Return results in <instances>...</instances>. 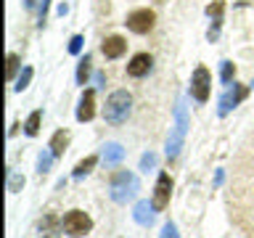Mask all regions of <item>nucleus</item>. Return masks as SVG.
<instances>
[{
	"label": "nucleus",
	"mask_w": 254,
	"mask_h": 238,
	"mask_svg": "<svg viewBox=\"0 0 254 238\" xmlns=\"http://www.w3.org/2000/svg\"><path fill=\"white\" fill-rule=\"evenodd\" d=\"M130 109H132V95L127 90H114L106 98L103 119H106L109 124H122V122H127V117H130Z\"/></svg>",
	"instance_id": "1"
},
{
	"label": "nucleus",
	"mask_w": 254,
	"mask_h": 238,
	"mask_svg": "<svg viewBox=\"0 0 254 238\" xmlns=\"http://www.w3.org/2000/svg\"><path fill=\"white\" fill-rule=\"evenodd\" d=\"M162 238H180L178 236V228H175V222H167L162 228Z\"/></svg>",
	"instance_id": "26"
},
{
	"label": "nucleus",
	"mask_w": 254,
	"mask_h": 238,
	"mask_svg": "<svg viewBox=\"0 0 254 238\" xmlns=\"http://www.w3.org/2000/svg\"><path fill=\"white\" fill-rule=\"evenodd\" d=\"M186 130H188V111H186V101L178 103V111H175V130L167 138V156L175 159L183 148V140H186Z\"/></svg>",
	"instance_id": "3"
},
{
	"label": "nucleus",
	"mask_w": 254,
	"mask_h": 238,
	"mask_svg": "<svg viewBox=\"0 0 254 238\" xmlns=\"http://www.w3.org/2000/svg\"><path fill=\"white\" fill-rule=\"evenodd\" d=\"M246 95H249V87H246V85H233V87H228V93L220 98L217 114H220V117H228V114H230V109H236L238 103L246 98Z\"/></svg>",
	"instance_id": "7"
},
{
	"label": "nucleus",
	"mask_w": 254,
	"mask_h": 238,
	"mask_svg": "<svg viewBox=\"0 0 254 238\" xmlns=\"http://www.w3.org/2000/svg\"><path fill=\"white\" fill-rule=\"evenodd\" d=\"M61 225H64V233H66V236H71V238H82V236H87V233L93 230V220L87 217L85 212L71 209V212L64 214Z\"/></svg>",
	"instance_id": "4"
},
{
	"label": "nucleus",
	"mask_w": 254,
	"mask_h": 238,
	"mask_svg": "<svg viewBox=\"0 0 254 238\" xmlns=\"http://www.w3.org/2000/svg\"><path fill=\"white\" fill-rule=\"evenodd\" d=\"M109 188H111V198H114L117 204H127V201H130V198L140 190V182H138V178H135L132 172L119 170V172L111 175Z\"/></svg>",
	"instance_id": "2"
},
{
	"label": "nucleus",
	"mask_w": 254,
	"mask_h": 238,
	"mask_svg": "<svg viewBox=\"0 0 254 238\" xmlns=\"http://www.w3.org/2000/svg\"><path fill=\"white\" fill-rule=\"evenodd\" d=\"M151 167H156V154H143V159H140V170L148 172Z\"/></svg>",
	"instance_id": "24"
},
{
	"label": "nucleus",
	"mask_w": 254,
	"mask_h": 238,
	"mask_svg": "<svg viewBox=\"0 0 254 238\" xmlns=\"http://www.w3.org/2000/svg\"><path fill=\"white\" fill-rule=\"evenodd\" d=\"M87 77H90V56H82L77 66V85H87Z\"/></svg>",
	"instance_id": "18"
},
{
	"label": "nucleus",
	"mask_w": 254,
	"mask_h": 238,
	"mask_svg": "<svg viewBox=\"0 0 254 238\" xmlns=\"http://www.w3.org/2000/svg\"><path fill=\"white\" fill-rule=\"evenodd\" d=\"M101 51H103V56H106V59H119V56L127 51V40L119 37V35H111V37L103 40Z\"/></svg>",
	"instance_id": "11"
},
{
	"label": "nucleus",
	"mask_w": 254,
	"mask_h": 238,
	"mask_svg": "<svg viewBox=\"0 0 254 238\" xmlns=\"http://www.w3.org/2000/svg\"><path fill=\"white\" fill-rule=\"evenodd\" d=\"M93 117H95V90H85L77 106V119L79 122H90Z\"/></svg>",
	"instance_id": "10"
},
{
	"label": "nucleus",
	"mask_w": 254,
	"mask_h": 238,
	"mask_svg": "<svg viewBox=\"0 0 254 238\" xmlns=\"http://www.w3.org/2000/svg\"><path fill=\"white\" fill-rule=\"evenodd\" d=\"M151 66H154V59H151L148 53H138V56H132L130 63H127V74L130 77H146Z\"/></svg>",
	"instance_id": "9"
},
{
	"label": "nucleus",
	"mask_w": 254,
	"mask_h": 238,
	"mask_svg": "<svg viewBox=\"0 0 254 238\" xmlns=\"http://www.w3.org/2000/svg\"><path fill=\"white\" fill-rule=\"evenodd\" d=\"M220 77H222V82H225V85L233 82V77H236V66H233V61H222V66H220Z\"/></svg>",
	"instance_id": "22"
},
{
	"label": "nucleus",
	"mask_w": 254,
	"mask_h": 238,
	"mask_svg": "<svg viewBox=\"0 0 254 238\" xmlns=\"http://www.w3.org/2000/svg\"><path fill=\"white\" fill-rule=\"evenodd\" d=\"M170 193H172V178L167 172L159 175V180H156V188H154V209L156 212H162L167 209V204H170Z\"/></svg>",
	"instance_id": "8"
},
{
	"label": "nucleus",
	"mask_w": 254,
	"mask_h": 238,
	"mask_svg": "<svg viewBox=\"0 0 254 238\" xmlns=\"http://www.w3.org/2000/svg\"><path fill=\"white\" fill-rule=\"evenodd\" d=\"M127 29L135 32V35H148L151 29H154L156 24V13L151 11V8H138V11H132L127 16Z\"/></svg>",
	"instance_id": "5"
},
{
	"label": "nucleus",
	"mask_w": 254,
	"mask_h": 238,
	"mask_svg": "<svg viewBox=\"0 0 254 238\" xmlns=\"http://www.w3.org/2000/svg\"><path fill=\"white\" fill-rule=\"evenodd\" d=\"M53 154H51V151H43V154H40L37 156V172L40 175H48V172H51V162H53Z\"/></svg>",
	"instance_id": "21"
},
{
	"label": "nucleus",
	"mask_w": 254,
	"mask_h": 238,
	"mask_svg": "<svg viewBox=\"0 0 254 238\" xmlns=\"http://www.w3.org/2000/svg\"><path fill=\"white\" fill-rule=\"evenodd\" d=\"M5 79H13L16 77V71H19V56L16 53H8V59H5Z\"/></svg>",
	"instance_id": "23"
},
{
	"label": "nucleus",
	"mask_w": 254,
	"mask_h": 238,
	"mask_svg": "<svg viewBox=\"0 0 254 238\" xmlns=\"http://www.w3.org/2000/svg\"><path fill=\"white\" fill-rule=\"evenodd\" d=\"M61 230H64V225L59 222V217H56V214H45V217L40 220V225H37L40 238H59Z\"/></svg>",
	"instance_id": "12"
},
{
	"label": "nucleus",
	"mask_w": 254,
	"mask_h": 238,
	"mask_svg": "<svg viewBox=\"0 0 254 238\" xmlns=\"http://www.w3.org/2000/svg\"><path fill=\"white\" fill-rule=\"evenodd\" d=\"M98 164V156H87V159H82L77 167H74V172H71V178H85L87 172L93 170V167Z\"/></svg>",
	"instance_id": "17"
},
{
	"label": "nucleus",
	"mask_w": 254,
	"mask_h": 238,
	"mask_svg": "<svg viewBox=\"0 0 254 238\" xmlns=\"http://www.w3.org/2000/svg\"><path fill=\"white\" fill-rule=\"evenodd\" d=\"M222 11H225V0H212L206 5V13L212 16V21H222Z\"/></svg>",
	"instance_id": "20"
},
{
	"label": "nucleus",
	"mask_w": 254,
	"mask_h": 238,
	"mask_svg": "<svg viewBox=\"0 0 254 238\" xmlns=\"http://www.w3.org/2000/svg\"><path fill=\"white\" fill-rule=\"evenodd\" d=\"M209 90H212V74H209V69H206V66H196L193 77H190V95H193L198 103H204L206 98H209Z\"/></svg>",
	"instance_id": "6"
},
{
	"label": "nucleus",
	"mask_w": 254,
	"mask_h": 238,
	"mask_svg": "<svg viewBox=\"0 0 254 238\" xmlns=\"http://www.w3.org/2000/svg\"><path fill=\"white\" fill-rule=\"evenodd\" d=\"M159 3H164V0H159Z\"/></svg>",
	"instance_id": "29"
},
{
	"label": "nucleus",
	"mask_w": 254,
	"mask_h": 238,
	"mask_svg": "<svg viewBox=\"0 0 254 238\" xmlns=\"http://www.w3.org/2000/svg\"><path fill=\"white\" fill-rule=\"evenodd\" d=\"M122 156H125V148L119 146V143H106V146H103V162L106 164H119Z\"/></svg>",
	"instance_id": "15"
},
{
	"label": "nucleus",
	"mask_w": 254,
	"mask_h": 238,
	"mask_svg": "<svg viewBox=\"0 0 254 238\" xmlns=\"http://www.w3.org/2000/svg\"><path fill=\"white\" fill-rule=\"evenodd\" d=\"M66 146H69V132L59 130V132H56L53 138H51V146H48V148H51V154H53L56 159H59V156H64V151H66Z\"/></svg>",
	"instance_id": "14"
},
{
	"label": "nucleus",
	"mask_w": 254,
	"mask_h": 238,
	"mask_svg": "<svg viewBox=\"0 0 254 238\" xmlns=\"http://www.w3.org/2000/svg\"><path fill=\"white\" fill-rule=\"evenodd\" d=\"M154 204H148V201H138L135 204V209H132V217H135V222L138 225H143V228H148L151 222H154Z\"/></svg>",
	"instance_id": "13"
},
{
	"label": "nucleus",
	"mask_w": 254,
	"mask_h": 238,
	"mask_svg": "<svg viewBox=\"0 0 254 238\" xmlns=\"http://www.w3.org/2000/svg\"><path fill=\"white\" fill-rule=\"evenodd\" d=\"M40 122H43V111H32L29 119L24 122V132H27L29 138H35V135L40 132Z\"/></svg>",
	"instance_id": "16"
},
{
	"label": "nucleus",
	"mask_w": 254,
	"mask_h": 238,
	"mask_svg": "<svg viewBox=\"0 0 254 238\" xmlns=\"http://www.w3.org/2000/svg\"><path fill=\"white\" fill-rule=\"evenodd\" d=\"M82 43H85V40H82V35H74V37H71L69 40V53H79V51H82Z\"/></svg>",
	"instance_id": "25"
},
{
	"label": "nucleus",
	"mask_w": 254,
	"mask_h": 238,
	"mask_svg": "<svg viewBox=\"0 0 254 238\" xmlns=\"http://www.w3.org/2000/svg\"><path fill=\"white\" fill-rule=\"evenodd\" d=\"M24 185V178H19V175H11V182H8V190H11V193H16V190H19Z\"/></svg>",
	"instance_id": "27"
},
{
	"label": "nucleus",
	"mask_w": 254,
	"mask_h": 238,
	"mask_svg": "<svg viewBox=\"0 0 254 238\" xmlns=\"http://www.w3.org/2000/svg\"><path fill=\"white\" fill-rule=\"evenodd\" d=\"M45 13H48V0H40V5H37V19H40V24L45 21Z\"/></svg>",
	"instance_id": "28"
},
{
	"label": "nucleus",
	"mask_w": 254,
	"mask_h": 238,
	"mask_svg": "<svg viewBox=\"0 0 254 238\" xmlns=\"http://www.w3.org/2000/svg\"><path fill=\"white\" fill-rule=\"evenodd\" d=\"M32 74H35V71H32V66H24V71L19 74V79H16V85H13V90H16V93L27 90L29 82H32Z\"/></svg>",
	"instance_id": "19"
}]
</instances>
